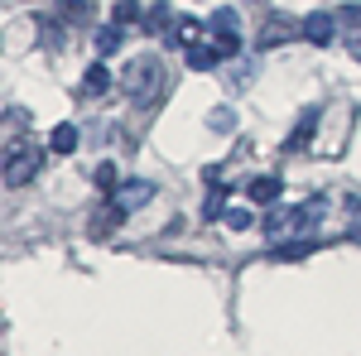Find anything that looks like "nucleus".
Wrapping results in <instances>:
<instances>
[{"label": "nucleus", "instance_id": "412c9836", "mask_svg": "<svg viewBox=\"0 0 361 356\" xmlns=\"http://www.w3.org/2000/svg\"><path fill=\"white\" fill-rule=\"evenodd\" d=\"M231 121H236V116H231V111H212V125H217V130H231Z\"/></svg>", "mask_w": 361, "mask_h": 356}, {"label": "nucleus", "instance_id": "9b49d317", "mask_svg": "<svg viewBox=\"0 0 361 356\" xmlns=\"http://www.w3.org/2000/svg\"><path fill=\"white\" fill-rule=\"evenodd\" d=\"M106 87H111V73H106V63H92V68H87V78H82V92H87V97H102Z\"/></svg>", "mask_w": 361, "mask_h": 356}, {"label": "nucleus", "instance_id": "2eb2a0df", "mask_svg": "<svg viewBox=\"0 0 361 356\" xmlns=\"http://www.w3.org/2000/svg\"><path fill=\"white\" fill-rule=\"evenodd\" d=\"M333 15H337V25H342V29H352V34H361V5H357V0H352V5H337Z\"/></svg>", "mask_w": 361, "mask_h": 356}, {"label": "nucleus", "instance_id": "4be33fe9", "mask_svg": "<svg viewBox=\"0 0 361 356\" xmlns=\"http://www.w3.org/2000/svg\"><path fill=\"white\" fill-rule=\"evenodd\" d=\"M352 58L361 63V34H352Z\"/></svg>", "mask_w": 361, "mask_h": 356}, {"label": "nucleus", "instance_id": "39448f33", "mask_svg": "<svg viewBox=\"0 0 361 356\" xmlns=\"http://www.w3.org/2000/svg\"><path fill=\"white\" fill-rule=\"evenodd\" d=\"M279 192H284V183H279L275 173H260V178H250V183H246L250 202H279Z\"/></svg>", "mask_w": 361, "mask_h": 356}, {"label": "nucleus", "instance_id": "4468645a", "mask_svg": "<svg viewBox=\"0 0 361 356\" xmlns=\"http://www.w3.org/2000/svg\"><path fill=\"white\" fill-rule=\"evenodd\" d=\"M145 34H164L169 29V5H154V10H145Z\"/></svg>", "mask_w": 361, "mask_h": 356}, {"label": "nucleus", "instance_id": "423d86ee", "mask_svg": "<svg viewBox=\"0 0 361 356\" xmlns=\"http://www.w3.org/2000/svg\"><path fill=\"white\" fill-rule=\"evenodd\" d=\"M149 197H154V183H126V188H116V207L130 212V207L149 202Z\"/></svg>", "mask_w": 361, "mask_h": 356}, {"label": "nucleus", "instance_id": "dca6fc26", "mask_svg": "<svg viewBox=\"0 0 361 356\" xmlns=\"http://www.w3.org/2000/svg\"><path fill=\"white\" fill-rule=\"evenodd\" d=\"M111 20H121V25H140V20H145V10H140V0H121Z\"/></svg>", "mask_w": 361, "mask_h": 356}, {"label": "nucleus", "instance_id": "a211bd4d", "mask_svg": "<svg viewBox=\"0 0 361 356\" xmlns=\"http://www.w3.org/2000/svg\"><path fill=\"white\" fill-rule=\"evenodd\" d=\"M308 250H313V241H289V246L275 250V260H304Z\"/></svg>", "mask_w": 361, "mask_h": 356}, {"label": "nucleus", "instance_id": "6ab92c4d", "mask_svg": "<svg viewBox=\"0 0 361 356\" xmlns=\"http://www.w3.org/2000/svg\"><path fill=\"white\" fill-rule=\"evenodd\" d=\"M25 125H29V111H5V130H10V135H15V130H20V135H25Z\"/></svg>", "mask_w": 361, "mask_h": 356}, {"label": "nucleus", "instance_id": "6e6552de", "mask_svg": "<svg viewBox=\"0 0 361 356\" xmlns=\"http://www.w3.org/2000/svg\"><path fill=\"white\" fill-rule=\"evenodd\" d=\"M313 130H318V106H308L304 116H299V125H294V135L284 140V149H304L308 140H313Z\"/></svg>", "mask_w": 361, "mask_h": 356}, {"label": "nucleus", "instance_id": "9d476101", "mask_svg": "<svg viewBox=\"0 0 361 356\" xmlns=\"http://www.w3.org/2000/svg\"><path fill=\"white\" fill-rule=\"evenodd\" d=\"M121 39H126V25H121V20L102 25V34H97V54H102V58L116 54V49H121Z\"/></svg>", "mask_w": 361, "mask_h": 356}, {"label": "nucleus", "instance_id": "1a4fd4ad", "mask_svg": "<svg viewBox=\"0 0 361 356\" xmlns=\"http://www.w3.org/2000/svg\"><path fill=\"white\" fill-rule=\"evenodd\" d=\"M63 20H68V25H87V20H92V5H87V0H58V25H63Z\"/></svg>", "mask_w": 361, "mask_h": 356}, {"label": "nucleus", "instance_id": "20e7f679", "mask_svg": "<svg viewBox=\"0 0 361 356\" xmlns=\"http://www.w3.org/2000/svg\"><path fill=\"white\" fill-rule=\"evenodd\" d=\"M299 34H304L308 44H318V49H328V44L337 39V15H308Z\"/></svg>", "mask_w": 361, "mask_h": 356}, {"label": "nucleus", "instance_id": "0eeeda50", "mask_svg": "<svg viewBox=\"0 0 361 356\" xmlns=\"http://www.w3.org/2000/svg\"><path fill=\"white\" fill-rule=\"evenodd\" d=\"M222 49L217 44H188V68H197V73H207V68H217L222 63Z\"/></svg>", "mask_w": 361, "mask_h": 356}, {"label": "nucleus", "instance_id": "f8f14e48", "mask_svg": "<svg viewBox=\"0 0 361 356\" xmlns=\"http://www.w3.org/2000/svg\"><path fill=\"white\" fill-rule=\"evenodd\" d=\"M49 149H54V154H73V149H78V125H54Z\"/></svg>", "mask_w": 361, "mask_h": 356}, {"label": "nucleus", "instance_id": "7ed1b4c3", "mask_svg": "<svg viewBox=\"0 0 361 356\" xmlns=\"http://www.w3.org/2000/svg\"><path fill=\"white\" fill-rule=\"evenodd\" d=\"M207 25H212V44H217L226 58L241 54V29H236L241 20H236V10H217V15H212Z\"/></svg>", "mask_w": 361, "mask_h": 356}, {"label": "nucleus", "instance_id": "aec40b11", "mask_svg": "<svg viewBox=\"0 0 361 356\" xmlns=\"http://www.w3.org/2000/svg\"><path fill=\"white\" fill-rule=\"evenodd\" d=\"M226 226H231V231H246L250 226V207H231V212H226Z\"/></svg>", "mask_w": 361, "mask_h": 356}, {"label": "nucleus", "instance_id": "f3484780", "mask_svg": "<svg viewBox=\"0 0 361 356\" xmlns=\"http://www.w3.org/2000/svg\"><path fill=\"white\" fill-rule=\"evenodd\" d=\"M92 183H97L102 192H116V164H97L92 168Z\"/></svg>", "mask_w": 361, "mask_h": 356}, {"label": "nucleus", "instance_id": "f257e3e1", "mask_svg": "<svg viewBox=\"0 0 361 356\" xmlns=\"http://www.w3.org/2000/svg\"><path fill=\"white\" fill-rule=\"evenodd\" d=\"M121 87H126V97L130 102H149L159 87H164V63L149 54H140L126 63V73H121Z\"/></svg>", "mask_w": 361, "mask_h": 356}, {"label": "nucleus", "instance_id": "ddd939ff", "mask_svg": "<svg viewBox=\"0 0 361 356\" xmlns=\"http://www.w3.org/2000/svg\"><path fill=\"white\" fill-rule=\"evenodd\" d=\"M169 44H197V20H193V15H178V20H173Z\"/></svg>", "mask_w": 361, "mask_h": 356}, {"label": "nucleus", "instance_id": "f03ea898", "mask_svg": "<svg viewBox=\"0 0 361 356\" xmlns=\"http://www.w3.org/2000/svg\"><path fill=\"white\" fill-rule=\"evenodd\" d=\"M39 164H44V149H39V145H29V140L10 145V149H5V183H10V188L29 183V178L39 173Z\"/></svg>", "mask_w": 361, "mask_h": 356}]
</instances>
